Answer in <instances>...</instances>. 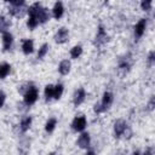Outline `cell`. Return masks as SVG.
<instances>
[{
  "instance_id": "obj_1",
  "label": "cell",
  "mask_w": 155,
  "mask_h": 155,
  "mask_svg": "<svg viewBox=\"0 0 155 155\" xmlns=\"http://www.w3.org/2000/svg\"><path fill=\"white\" fill-rule=\"evenodd\" d=\"M111 102H113V94L110 92H105L103 94L102 102L99 104H96L94 105V111L96 113H103V111H105L111 105Z\"/></svg>"
},
{
  "instance_id": "obj_2",
  "label": "cell",
  "mask_w": 155,
  "mask_h": 155,
  "mask_svg": "<svg viewBox=\"0 0 155 155\" xmlns=\"http://www.w3.org/2000/svg\"><path fill=\"white\" fill-rule=\"evenodd\" d=\"M38 99V90L35 87H29L24 93V103L27 105H31Z\"/></svg>"
},
{
  "instance_id": "obj_3",
  "label": "cell",
  "mask_w": 155,
  "mask_h": 155,
  "mask_svg": "<svg viewBox=\"0 0 155 155\" xmlns=\"http://www.w3.org/2000/svg\"><path fill=\"white\" fill-rule=\"evenodd\" d=\"M71 127H73L74 131H78V132L82 131L86 127V117L85 116H78V117H75L74 121H73V124H71Z\"/></svg>"
},
{
  "instance_id": "obj_4",
  "label": "cell",
  "mask_w": 155,
  "mask_h": 155,
  "mask_svg": "<svg viewBox=\"0 0 155 155\" xmlns=\"http://www.w3.org/2000/svg\"><path fill=\"white\" fill-rule=\"evenodd\" d=\"M107 40H108V35H107L104 28H103V27H99V28H98V33H97V35H96L94 45L101 46V45H103L104 42H107Z\"/></svg>"
},
{
  "instance_id": "obj_5",
  "label": "cell",
  "mask_w": 155,
  "mask_h": 155,
  "mask_svg": "<svg viewBox=\"0 0 155 155\" xmlns=\"http://www.w3.org/2000/svg\"><path fill=\"white\" fill-rule=\"evenodd\" d=\"M126 130H127V126H126V124H125V121H122V120H119V121H116L115 122V125H114V132H115V137H121L125 132H126Z\"/></svg>"
},
{
  "instance_id": "obj_6",
  "label": "cell",
  "mask_w": 155,
  "mask_h": 155,
  "mask_svg": "<svg viewBox=\"0 0 155 155\" xmlns=\"http://www.w3.org/2000/svg\"><path fill=\"white\" fill-rule=\"evenodd\" d=\"M67 40H68V29H65V28L58 29V31L54 35V41L58 44H63Z\"/></svg>"
},
{
  "instance_id": "obj_7",
  "label": "cell",
  "mask_w": 155,
  "mask_h": 155,
  "mask_svg": "<svg viewBox=\"0 0 155 155\" xmlns=\"http://www.w3.org/2000/svg\"><path fill=\"white\" fill-rule=\"evenodd\" d=\"M145 27H147V21H145L144 18H142V19L136 24V27H134V35H136L137 39L143 35V33H144V30H145Z\"/></svg>"
},
{
  "instance_id": "obj_8",
  "label": "cell",
  "mask_w": 155,
  "mask_h": 155,
  "mask_svg": "<svg viewBox=\"0 0 155 155\" xmlns=\"http://www.w3.org/2000/svg\"><path fill=\"white\" fill-rule=\"evenodd\" d=\"M36 18H38L39 23H45V22H47V21L50 19L48 10H47V8L41 7V8L39 10V12H38V15H36Z\"/></svg>"
},
{
  "instance_id": "obj_9",
  "label": "cell",
  "mask_w": 155,
  "mask_h": 155,
  "mask_svg": "<svg viewBox=\"0 0 155 155\" xmlns=\"http://www.w3.org/2000/svg\"><path fill=\"white\" fill-rule=\"evenodd\" d=\"M63 11H64V8H63V4H62L61 1H57V2L54 4V6H53V10H52V12H53V17H54L56 19L61 18L62 15H63Z\"/></svg>"
},
{
  "instance_id": "obj_10",
  "label": "cell",
  "mask_w": 155,
  "mask_h": 155,
  "mask_svg": "<svg viewBox=\"0 0 155 155\" xmlns=\"http://www.w3.org/2000/svg\"><path fill=\"white\" fill-rule=\"evenodd\" d=\"M85 99V91L84 88H79L75 93H74V104L75 105H80Z\"/></svg>"
},
{
  "instance_id": "obj_11",
  "label": "cell",
  "mask_w": 155,
  "mask_h": 155,
  "mask_svg": "<svg viewBox=\"0 0 155 155\" xmlns=\"http://www.w3.org/2000/svg\"><path fill=\"white\" fill-rule=\"evenodd\" d=\"M12 40H13V39H12V35H11L10 33L5 31L4 35H2V45H4V50H5V51H7V50L11 47Z\"/></svg>"
},
{
  "instance_id": "obj_12",
  "label": "cell",
  "mask_w": 155,
  "mask_h": 155,
  "mask_svg": "<svg viewBox=\"0 0 155 155\" xmlns=\"http://www.w3.org/2000/svg\"><path fill=\"white\" fill-rule=\"evenodd\" d=\"M78 144H79L80 148H87L90 145V136H88V133H82L78 139Z\"/></svg>"
},
{
  "instance_id": "obj_13",
  "label": "cell",
  "mask_w": 155,
  "mask_h": 155,
  "mask_svg": "<svg viewBox=\"0 0 155 155\" xmlns=\"http://www.w3.org/2000/svg\"><path fill=\"white\" fill-rule=\"evenodd\" d=\"M58 70H59V73H61L62 75H65V74H68V73H69V70H70V62H69L68 59H64V61H62V62L59 63Z\"/></svg>"
},
{
  "instance_id": "obj_14",
  "label": "cell",
  "mask_w": 155,
  "mask_h": 155,
  "mask_svg": "<svg viewBox=\"0 0 155 155\" xmlns=\"http://www.w3.org/2000/svg\"><path fill=\"white\" fill-rule=\"evenodd\" d=\"M40 8H41V5H40L39 2H35L34 5H31V6L28 8V15H29V17H35V18H36V15H38V12H39Z\"/></svg>"
},
{
  "instance_id": "obj_15",
  "label": "cell",
  "mask_w": 155,
  "mask_h": 155,
  "mask_svg": "<svg viewBox=\"0 0 155 155\" xmlns=\"http://www.w3.org/2000/svg\"><path fill=\"white\" fill-rule=\"evenodd\" d=\"M22 48H23V52H24L25 54L31 53V52H33V48H34L33 41H31V40H24V41H23V45H22Z\"/></svg>"
},
{
  "instance_id": "obj_16",
  "label": "cell",
  "mask_w": 155,
  "mask_h": 155,
  "mask_svg": "<svg viewBox=\"0 0 155 155\" xmlns=\"http://www.w3.org/2000/svg\"><path fill=\"white\" fill-rule=\"evenodd\" d=\"M10 70H11L10 64H7V63H2V64H0V79L6 78V76L8 75V73H10Z\"/></svg>"
},
{
  "instance_id": "obj_17",
  "label": "cell",
  "mask_w": 155,
  "mask_h": 155,
  "mask_svg": "<svg viewBox=\"0 0 155 155\" xmlns=\"http://www.w3.org/2000/svg\"><path fill=\"white\" fill-rule=\"evenodd\" d=\"M62 93H63V85L58 84V85L53 86V98L59 99L61 96H62Z\"/></svg>"
},
{
  "instance_id": "obj_18",
  "label": "cell",
  "mask_w": 155,
  "mask_h": 155,
  "mask_svg": "<svg viewBox=\"0 0 155 155\" xmlns=\"http://www.w3.org/2000/svg\"><path fill=\"white\" fill-rule=\"evenodd\" d=\"M56 124H57V120H56L54 117L50 119V120L46 122V125H45V130H46V132H52L53 128H54V126H56Z\"/></svg>"
},
{
  "instance_id": "obj_19",
  "label": "cell",
  "mask_w": 155,
  "mask_h": 155,
  "mask_svg": "<svg viewBox=\"0 0 155 155\" xmlns=\"http://www.w3.org/2000/svg\"><path fill=\"white\" fill-rule=\"evenodd\" d=\"M30 124H31V117H25V119H23L22 122H21V130H22L23 132H25V131L30 127Z\"/></svg>"
},
{
  "instance_id": "obj_20",
  "label": "cell",
  "mask_w": 155,
  "mask_h": 155,
  "mask_svg": "<svg viewBox=\"0 0 155 155\" xmlns=\"http://www.w3.org/2000/svg\"><path fill=\"white\" fill-rule=\"evenodd\" d=\"M81 53H82V48H81V46H74V47L71 48V51H70V56H71V58H78Z\"/></svg>"
},
{
  "instance_id": "obj_21",
  "label": "cell",
  "mask_w": 155,
  "mask_h": 155,
  "mask_svg": "<svg viewBox=\"0 0 155 155\" xmlns=\"http://www.w3.org/2000/svg\"><path fill=\"white\" fill-rule=\"evenodd\" d=\"M8 25H10V22L6 21V18L1 16L0 17V33H5Z\"/></svg>"
},
{
  "instance_id": "obj_22",
  "label": "cell",
  "mask_w": 155,
  "mask_h": 155,
  "mask_svg": "<svg viewBox=\"0 0 155 155\" xmlns=\"http://www.w3.org/2000/svg\"><path fill=\"white\" fill-rule=\"evenodd\" d=\"M128 68H130V64L127 62H122L120 65H119V74L122 76L125 75L127 71H128Z\"/></svg>"
},
{
  "instance_id": "obj_23",
  "label": "cell",
  "mask_w": 155,
  "mask_h": 155,
  "mask_svg": "<svg viewBox=\"0 0 155 155\" xmlns=\"http://www.w3.org/2000/svg\"><path fill=\"white\" fill-rule=\"evenodd\" d=\"M45 97L47 101H50L51 98H53V86L52 85H47L45 87Z\"/></svg>"
},
{
  "instance_id": "obj_24",
  "label": "cell",
  "mask_w": 155,
  "mask_h": 155,
  "mask_svg": "<svg viewBox=\"0 0 155 155\" xmlns=\"http://www.w3.org/2000/svg\"><path fill=\"white\" fill-rule=\"evenodd\" d=\"M47 50H48V45L47 44H44L40 48H39V52H38V58L41 59L46 53H47Z\"/></svg>"
},
{
  "instance_id": "obj_25",
  "label": "cell",
  "mask_w": 155,
  "mask_h": 155,
  "mask_svg": "<svg viewBox=\"0 0 155 155\" xmlns=\"http://www.w3.org/2000/svg\"><path fill=\"white\" fill-rule=\"evenodd\" d=\"M27 24H28V27H29L30 29H34V28L39 24V21H38V18H35V17H29Z\"/></svg>"
},
{
  "instance_id": "obj_26",
  "label": "cell",
  "mask_w": 155,
  "mask_h": 155,
  "mask_svg": "<svg viewBox=\"0 0 155 155\" xmlns=\"http://www.w3.org/2000/svg\"><path fill=\"white\" fill-rule=\"evenodd\" d=\"M140 6L144 11H149L151 8V0H142L140 1Z\"/></svg>"
},
{
  "instance_id": "obj_27",
  "label": "cell",
  "mask_w": 155,
  "mask_h": 155,
  "mask_svg": "<svg viewBox=\"0 0 155 155\" xmlns=\"http://www.w3.org/2000/svg\"><path fill=\"white\" fill-rule=\"evenodd\" d=\"M13 6H18V7H21V6H23L24 5V0H13Z\"/></svg>"
},
{
  "instance_id": "obj_28",
  "label": "cell",
  "mask_w": 155,
  "mask_h": 155,
  "mask_svg": "<svg viewBox=\"0 0 155 155\" xmlns=\"http://www.w3.org/2000/svg\"><path fill=\"white\" fill-rule=\"evenodd\" d=\"M4 103H5V93L0 92V108L4 105Z\"/></svg>"
},
{
  "instance_id": "obj_29",
  "label": "cell",
  "mask_w": 155,
  "mask_h": 155,
  "mask_svg": "<svg viewBox=\"0 0 155 155\" xmlns=\"http://www.w3.org/2000/svg\"><path fill=\"white\" fill-rule=\"evenodd\" d=\"M149 62H150V64L154 63V52H150V54H149Z\"/></svg>"
},
{
  "instance_id": "obj_30",
  "label": "cell",
  "mask_w": 155,
  "mask_h": 155,
  "mask_svg": "<svg viewBox=\"0 0 155 155\" xmlns=\"http://www.w3.org/2000/svg\"><path fill=\"white\" fill-rule=\"evenodd\" d=\"M153 104H154V99L151 98V101H150V103H149V109H150V110L153 109Z\"/></svg>"
},
{
  "instance_id": "obj_31",
  "label": "cell",
  "mask_w": 155,
  "mask_h": 155,
  "mask_svg": "<svg viewBox=\"0 0 155 155\" xmlns=\"http://www.w3.org/2000/svg\"><path fill=\"white\" fill-rule=\"evenodd\" d=\"M6 2H13V0H5Z\"/></svg>"
},
{
  "instance_id": "obj_32",
  "label": "cell",
  "mask_w": 155,
  "mask_h": 155,
  "mask_svg": "<svg viewBox=\"0 0 155 155\" xmlns=\"http://www.w3.org/2000/svg\"><path fill=\"white\" fill-rule=\"evenodd\" d=\"M107 1H108V0H105V2H107Z\"/></svg>"
}]
</instances>
